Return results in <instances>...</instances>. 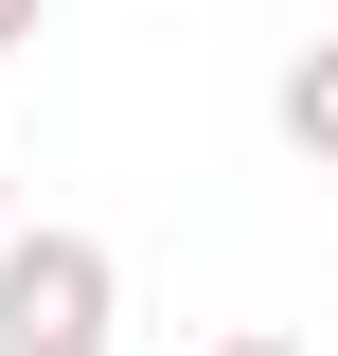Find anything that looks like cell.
Returning <instances> with one entry per match:
<instances>
[{
  "label": "cell",
  "instance_id": "2",
  "mask_svg": "<svg viewBox=\"0 0 338 356\" xmlns=\"http://www.w3.org/2000/svg\"><path fill=\"white\" fill-rule=\"evenodd\" d=\"M267 125H285V161H321V178H338V36H303L285 72H267Z\"/></svg>",
  "mask_w": 338,
  "mask_h": 356
},
{
  "label": "cell",
  "instance_id": "4",
  "mask_svg": "<svg viewBox=\"0 0 338 356\" xmlns=\"http://www.w3.org/2000/svg\"><path fill=\"white\" fill-rule=\"evenodd\" d=\"M0 232H18V161H0Z\"/></svg>",
  "mask_w": 338,
  "mask_h": 356
},
{
  "label": "cell",
  "instance_id": "1",
  "mask_svg": "<svg viewBox=\"0 0 338 356\" xmlns=\"http://www.w3.org/2000/svg\"><path fill=\"white\" fill-rule=\"evenodd\" d=\"M125 339V267H107V232H0V356H107Z\"/></svg>",
  "mask_w": 338,
  "mask_h": 356
},
{
  "label": "cell",
  "instance_id": "5",
  "mask_svg": "<svg viewBox=\"0 0 338 356\" xmlns=\"http://www.w3.org/2000/svg\"><path fill=\"white\" fill-rule=\"evenodd\" d=\"M214 356H285V339H214Z\"/></svg>",
  "mask_w": 338,
  "mask_h": 356
},
{
  "label": "cell",
  "instance_id": "3",
  "mask_svg": "<svg viewBox=\"0 0 338 356\" xmlns=\"http://www.w3.org/2000/svg\"><path fill=\"white\" fill-rule=\"evenodd\" d=\"M36 18H54V0H0V54H36Z\"/></svg>",
  "mask_w": 338,
  "mask_h": 356
}]
</instances>
